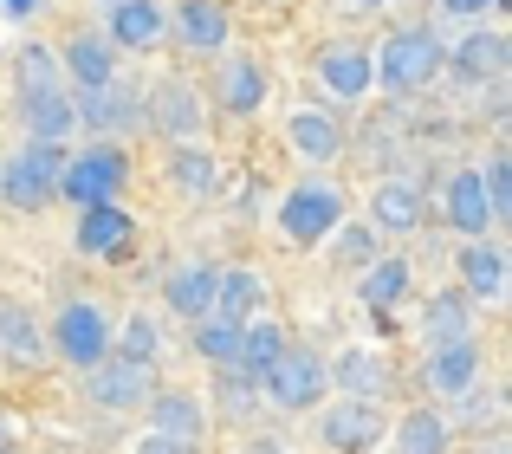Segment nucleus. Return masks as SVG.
<instances>
[{
    "label": "nucleus",
    "mask_w": 512,
    "mask_h": 454,
    "mask_svg": "<svg viewBox=\"0 0 512 454\" xmlns=\"http://www.w3.org/2000/svg\"><path fill=\"white\" fill-rule=\"evenodd\" d=\"M441 59H448V46H441L435 26H396L383 46H370L376 85L396 91V98H422V91L441 78Z\"/></svg>",
    "instance_id": "nucleus-1"
},
{
    "label": "nucleus",
    "mask_w": 512,
    "mask_h": 454,
    "mask_svg": "<svg viewBox=\"0 0 512 454\" xmlns=\"http://www.w3.org/2000/svg\"><path fill=\"white\" fill-rule=\"evenodd\" d=\"M130 182V150L124 143H85V150H65V176H59V195L72 208H104L117 202Z\"/></svg>",
    "instance_id": "nucleus-2"
},
{
    "label": "nucleus",
    "mask_w": 512,
    "mask_h": 454,
    "mask_svg": "<svg viewBox=\"0 0 512 454\" xmlns=\"http://www.w3.org/2000/svg\"><path fill=\"white\" fill-rule=\"evenodd\" d=\"M59 176H65V150L59 143H26V150L0 156V202L33 215L59 195Z\"/></svg>",
    "instance_id": "nucleus-3"
},
{
    "label": "nucleus",
    "mask_w": 512,
    "mask_h": 454,
    "mask_svg": "<svg viewBox=\"0 0 512 454\" xmlns=\"http://www.w3.org/2000/svg\"><path fill=\"white\" fill-rule=\"evenodd\" d=\"M260 396L273 409H286V416H312V409H325V396H331L325 357H318L312 344H286V357L260 377Z\"/></svg>",
    "instance_id": "nucleus-4"
},
{
    "label": "nucleus",
    "mask_w": 512,
    "mask_h": 454,
    "mask_svg": "<svg viewBox=\"0 0 512 454\" xmlns=\"http://www.w3.org/2000/svg\"><path fill=\"white\" fill-rule=\"evenodd\" d=\"M344 221V195L331 189V182H299V189L279 195V234L292 240V247H325L331 234H338Z\"/></svg>",
    "instance_id": "nucleus-5"
},
{
    "label": "nucleus",
    "mask_w": 512,
    "mask_h": 454,
    "mask_svg": "<svg viewBox=\"0 0 512 454\" xmlns=\"http://www.w3.org/2000/svg\"><path fill=\"white\" fill-rule=\"evenodd\" d=\"M46 338H52V351H59L72 370H91V364L111 357V312H104L98 299H72L59 318H52Z\"/></svg>",
    "instance_id": "nucleus-6"
},
{
    "label": "nucleus",
    "mask_w": 512,
    "mask_h": 454,
    "mask_svg": "<svg viewBox=\"0 0 512 454\" xmlns=\"http://www.w3.org/2000/svg\"><path fill=\"white\" fill-rule=\"evenodd\" d=\"M506 65H512L506 33H493V26H467V33L448 46V59H441V78H454L461 91H480V85H500Z\"/></svg>",
    "instance_id": "nucleus-7"
},
{
    "label": "nucleus",
    "mask_w": 512,
    "mask_h": 454,
    "mask_svg": "<svg viewBox=\"0 0 512 454\" xmlns=\"http://www.w3.org/2000/svg\"><path fill=\"white\" fill-rule=\"evenodd\" d=\"M143 124L169 143H201V124H208L201 91L188 85V78H156V85L143 91Z\"/></svg>",
    "instance_id": "nucleus-8"
},
{
    "label": "nucleus",
    "mask_w": 512,
    "mask_h": 454,
    "mask_svg": "<svg viewBox=\"0 0 512 454\" xmlns=\"http://www.w3.org/2000/svg\"><path fill=\"white\" fill-rule=\"evenodd\" d=\"M72 247L85 260H104V266H124L137 253V215L124 202H104V208H78V227H72Z\"/></svg>",
    "instance_id": "nucleus-9"
},
{
    "label": "nucleus",
    "mask_w": 512,
    "mask_h": 454,
    "mask_svg": "<svg viewBox=\"0 0 512 454\" xmlns=\"http://www.w3.org/2000/svg\"><path fill=\"white\" fill-rule=\"evenodd\" d=\"M72 117L78 130H91V143H117V130L143 124V91L137 85H104V91H72Z\"/></svg>",
    "instance_id": "nucleus-10"
},
{
    "label": "nucleus",
    "mask_w": 512,
    "mask_h": 454,
    "mask_svg": "<svg viewBox=\"0 0 512 454\" xmlns=\"http://www.w3.org/2000/svg\"><path fill=\"white\" fill-rule=\"evenodd\" d=\"M318 435H325L331 454H376L389 435L383 403H357V396H338V403L318 416Z\"/></svg>",
    "instance_id": "nucleus-11"
},
{
    "label": "nucleus",
    "mask_w": 512,
    "mask_h": 454,
    "mask_svg": "<svg viewBox=\"0 0 512 454\" xmlns=\"http://www.w3.org/2000/svg\"><path fill=\"white\" fill-rule=\"evenodd\" d=\"M428 227V195L415 189L409 176H383L370 189V234L376 240H409V234H422Z\"/></svg>",
    "instance_id": "nucleus-12"
},
{
    "label": "nucleus",
    "mask_w": 512,
    "mask_h": 454,
    "mask_svg": "<svg viewBox=\"0 0 512 454\" xmlns=\"http://www.w3.org/2000/svg\"><path fill=\"white\" fill-rule=\"evenodd\" d=\"M98 7H104V39L117 52H156L169 39L163 0H98Z\"/></svg>",
    "instance_id": "nucleus-13"
},
{
    "label": "nucleus",
    "mask_w": 512,
    "mask_h": 454,
    "mask_svg": "<svg viewBox=\"0 0 512 454\" xmlns=\"http://www.w3.org/2000/svg\"><path fill=\"white\" fill-rule=\"evenodd\" d=\"M480 370H487V351H480L474 338L467 344H435L422 364V383L428 396H441V403H467V396L480 390Z\"/></svg>",
    "instance_id": "nucleus-14"
},
{
    "label": "nucleus",
    "mask_w": 512,
    "mask_h": 454,
    "mask_svg": "<svg viewBox=\"0 0 512 454\" xmlns=\"http://www.w3.org/2000/svg\"><path fill=\"white\" fill-rule=\"evenodd\" d=\"M59 72H65L72 91H104V85H117V46L98 33V26H78V33L59 46Z\"/></svg>",
    "instance_id": "nucleus-15"
},
{
    "label": "nucleus",
    "mask_w": 512,
    "mask_h": 454,
    "mask_svg": "<svg viewBox=\"0 0 512 454\" xmlns=\"http://www.w3.org/2000/svg\"><path fill=\"white\" fill-rule=\"evenodd\" d=\"M441 221H448L454 240H493V208L487 189H480V169H454L441 182Z\"/></svg>",
    "instance_id": "nucleus-16"
},
{
    "label": "nucleus",
    "mask_w": 512,
    "mask_h": 454,
    "mask_svg": "<svg viewBox=\"0 0 512 454\" xmlns=\"http://www.w3.org/2000/svg\"><path fill=\"white\" fill-rule=\"evenodd\" d=\"M143 416H150L143 435H169V442H188V448L208 442V403L195 390H150Z\"/></svg>",
    "instance_id": "nucleus-17"
},
{
    "label": "nucleus",
    "mask_w": 512,
    "mask_h": 454,
    "mask_svg": "<svg viewBox=\"0 0 512 454\" xmlns=\"http://www.w3.org/2000/svg\"><path fill=\"white\" fill-rule=\"evenodd\" d=\"M325 383L338 396H357V403H383L389 396V357L383 351H363V344H350V351H338V357H325Z\"/></svg>",
    "instance_id": "nucleus-18"
},
{
    "label": "nucleus",
    "mask_w": 512,
    "mask_h": 454,
    "mask_svg": "<svg viewBox=\"0 0 512 454\" xmlns=\"http://www.w3.org/2000/svg\"><path fill=\"white\" fill-rule=\"evenodd\" d=\"M318 85H325L338 104H357V98H370V85H376L370 46H357V39H331V46L318 52Z\"/></svg>",
    "instance_id": "nucleus-19"
},
{
    "label": "nucleus",
    "mask_w": 512,
    "mask_h": 454,
    "mask_svg": "<svg viewBox=\"0 0 512 454\" xmlns=\"http://www.w3.org/2000/svg\"><path fill=\"white\" fill-rule=\"evenodd\" d=\"M409 286H415V266H409V253H376V260L357 273V299L376 312V325H383V331L396 325L389 312H396V305L409 299Z\"/></svg>",
    "instance_id": "nucleus-20"
},
{
    "label": "nucleus",
    "mask_w": 512,
    "mask_h": 454,
    "mask_svg": "<svg viewBox=\"0 0 512 454\" xmlns=\"http://www.w3.org/2000/svg\"><path fill=\"white\" fill-rule=\"evenodd\" d=\"M266 59H253V52H234V59H221V117H234V124H253L266 104Z\"/></svg>",
    "instance_id": "nucleus-21"
},
{
    "label": "nucleus",
    "mask_w": 512,
    "mask_h": 454,
    "mask_svg": "<svg viewBox=\"0 0 512 454\" xmlns=\"http://www.w3.org/2000/svg\"><path fill=\"white\" fill-rule=\"evenodd\" d=\"M85 396L98 409H143L150 403V364H124V357H104L85 370Z\"/></svg>",
    "instance_id": "nucleus-22"
},
{
    "label": "nucleus",
    "mask_w": 512,
    "mask_h": 454,
    "mask_svg": "<svg viewBox=\"0 0 512 454\" xmlns=\"http://www.w3.org/2000/svg\"><path fill=\"white\" fill-rule=\"evenodd\" d=\"M169 13V33H175V46L182 52H227V7L221 0H175V7H163Z\"/></svg>",
    "instance_id": "nucleus-23"
},
{
    "label": "nucleus",
    "mask_w": 512,
    "mask_h": 454,
    "mask_svg": "<svg viewBox=\"0 0 512 454\" xmlns=\"http://www.w3.org/2000/svg\"><path fill=\"white\" fill-rule=\"evenodd\" d=\"M214 286H221V260H182V266H169V279H163V305L195 325V318L214 312Z\"/></svg>",
    "instance_id": "nucleus-24"
},
{
    "label": "nucleus",
    "mask_w": 512,
    "mask_h": 454,
    "mask_svg": "<svg viewBox=\"0 0 512 454\" xmlns=\"http://www.w3.org/2000/svg\"><path fill=\"white\" fill-rule=\"evenodd\" d=\"M286 143L305 156V163H338L350 130L338 124V111H318V104H299V111L286 117Z\"/></svg>",
    "instance_id": "nucleus-25"
},
{
    "label": "nucleus",
    "mask_w": 512,
    "mask_h": 454,
    "mask_svg": "<svg viewBox=\"0 0 512 454\" xmlns=\"http://www.w3.org/2000/svg\"><path fill=\"white\" fill-rule=\"evenodd\" d=\"M454 266H461V279H454V286H461L474 305H493L506 292V247H500V240H461Z\"/></svg>",
    "instance_id": "nucleus-26"
},
{
    "label": "nucleus",
    "mask_w": 512,
    "mask_h": 454,
    "mask_svg": "<svg viewBox=\"0 0 512 454\" xmlns=\"http://www.w3.org/2000/svg\"><path fill=\"white\" fill-rule=\"evenodd\" d=\"M0 357H7V364H20V370L46 364V325H39L33 305L0 299Z\"/></svg>",
    "instance_id": "nucleus-27"
},
{
    "label": "nucleus",
    "mask_w": 512,
    "mask_h": 454,
    "mask_svg": "<svg viewBox=\"0 0 512 454\" xmlns=\"http://www.w3.org/2000/svg\"><path fill=\"white\" fill-rule=\"evenodd\" d=\"M422 338H428V351H435V344H467V338H474V299H467L461 286L428 292V305H422Z\"/></svg>",
    "instance_id": "nucleus-28"
},
{
    "label": "nucleus",
    "mask_w": 512,
    "mask_h": 454,
    "mask_svg": "<svg viewBox=\"0 0 512 454\" xmlns=\"http://www.w3.org/2000/svg\"><path fill=\"white\" fill-rule=\"evenodd\" d=\"M227 325H247V318H266V279L253 266H221V286H214V312Z\"/></svg>",
    "instance_id": "nucleus-29"
},
{
    "label": "nucleus",
    "mask_w": 512,
    "mask_h": 454,
    "mask_svg": "<svg viewBox=\"0 0 512 454\" xmlns=\"http://www.w3.org/2000/svg\"><path fill=\"white\" fill-rule=\"evenodd\" d=\"M20 124H26V143H59L78 130L72 117V91H39V98H20Z\"/></svg>",
    "instance_id": "nucleus-30"
},
{
    "label": "nucleus",
    "mask_w": 512,
    "mask_h": 454,
    "mask_svg": "<svg viewBox=\"0 0 512 454\" xmlns=\"http://www.w3.org/2000/svg\"><path fill=\"white\" fill-rule=\"evenodd\" d=\"M286 331L273 325V318H247V325H240V357H234V377H247V383H260L266 370L279 364V357H286Z\"/></svg>",
    "instance_id": "nucleus-31"
},
{
    "label": "nucleus",
    "mask_w": 512,
    "mask_h": 454,
    "mask_svg": "<svg viewBox=\"0 0 512 454\" xmlns=\"http://www.w3.org/2000/svg\"><path fill=\"white\" fill-rule=\"evenodd\" d=\"M214 182H221V156L208 143H169V189L201 202V195H214Z\"/></svg>",
    "instance_id": "nucleus-32"
},
{
    "label": "nucleus",
    "mask_w": 512,
    "mask_h": 454,
    "mask_svg": "<svg viewBox=\"0 0 512 454\" xmlns=\"http://www.w3.org/2000/svg\"><path fill=\"white\" fill-rule=\"evenodd\" d=\"M389 442H396V454H448V416L441 409H409V416L389 422Z\"/></svg>",
    "instance_id": "nucleus-33"
},
{
    "label": "nucleus",
    "mask_w": 512,
    "mask_h": 454,
    "mask_svg": "<svg viewBox=\"0 0 512 454\" xmlns=\"http://www.w3.org/2000/svg\"><path fill=\"white\" fill-rule=\"evenodd\" d=\"M13 91L20 98H39V91H65V72H59V52L52 46H20L13 52Z\"/></svg>",
    "instance_id": "nucleus-34"
},
{
    "label": "nucleus",
    "mask_w": 512,
    "mask_h": 454,
    "mask_svg": "<svg viewBox=\"0 0 512 454\" xmlns=\"http://www.w3.org/2000/svg\"><path fill=\"white\" fill-rule=\"evenodd\" d=\"M111 357H124V364H150L163 357V325H156L150 312H130L124 325H111Z\"/></svg>",
    "instance_id": "nucleus-35"
},
{
    "label": "nucleus",
    "mask_w": 512,
    "mask_h": 454,
    "mask_svg": "<svg viewBox=\"0 0 512 454\" xmlns=\"http://www.w3.org/2000/svg\"><path fill=\"white\" fill-rule=\"evenodd\" d=\"M188 344H195V357H208L214 370H234L240 325H227V318H195V325H188Z\"/></svg>",
    "instance_id": "nucleus-36"
},
{
    "label": "nucleus",
    "mask_w": 512,
    "mask_h": 454,
    "mask_svg": "<svg viewBox=\"0 0 512 454\" xmlns=\"http://www.w3.org/2000/svg\"><path fill=\"white\" fill-rule=\"evenodd\" d=\"M331 247V266H344V273H363V266L376 260V234H370V221H338V234L325 240Z\"/></svg>",
    "instance_id": "nucleus-37"
},
{
    "label": "nucleus",
    "mask_w": 512,
    "mask_h": 454,
    "mask_svg": "<svg viewBox=\"0 0 512 454\" xmlns=\"http://www.w3.org/2000/svg\"><path fill=\"white\" fill-rule=\"evenodd\" d=\"M480 189H487V208H493V227L512 221V156L493 150L487 163H480Z\"/></svg>",
    "instance_id": "nucleus-38"
},
{
    "label": "nucleus",
    "mask_w": 512,
    "mask_h": 454,
    "mask_svg": "<svg viewBox=\"0 0 512 454\" xmlns=\"http://www.w3.org/2000/svg\"><path fill=\"white\" fill-rule=\"evenodd\" d=\"M214 396H221V409L227 416H247L253 403H260V383H247V377H234V370H214Z\"/></svg>",
    "instance_id": "nucleus-39"
},
{
    "label": "nucleus",
    "mask_w": 512,
    "mask_h": 454,
    "mask_svg": "<svg viewBox=\"0 0 512 454\" xmlns=\"http://www.w3.org/2000/svg\"><path fill=\"white\" fill-rule=\"evenodd\" d=\"M448 20H487V13H500V0H435Z\"/></svg>",
    "instance_id": "nucleus-40"
},
{
    "label": "nucleus",
    "mask_w": 512,
    "mask_h": 454,
    "mask_svg": "<svg viewBox=\"0 0 512 454\" xmlns=\"http://www.w3.org/2000/svg\"><path fill=\"white\" fill-rule=\"evenodd\" d=\"M137 454H201V448H188V442H169V435H143Z\"/></svg>",
    "instance_id": "nucleus-41"
},
{
    "label": "nucleus",
    "mask_w": 512,
    "mask_h": 454,
    "mask_svg": "<svg viewBox=\"0 0 512 454\" xmlns=\"http://www.w3.org/2000/svg\"><path fill=\"white\" fill-rule=\"evenodd\" d=\"M39 7H46V0H0V13H7V20H33Z\"/></svg>",
    "instance_id": "nucleus-42"
},
{
    "label": "nucleus",
    "mask_w": 512,
    "mask_h": 454,
    "mask_svg": "<svg viewBox=\"0 0 512 454\" xmlns=\"http://www.w3.org/2000/svg\"><path fill=\"white\" fill-rule=\"evenodd\" d=\"M13 448V429H7V416H0V454H7Z\"/></svg>",
    "instance_id": "nucleus-43"
},
{
    "label": "nucleus",
    "mask_w": 512,
    "mask_h": 454,
    "mask_svg": "<svg viewBox=\"0 0 512 454\" xmlns=\"http://www.w3.org/2000/svg\"><path fill=\"white\" fill-rule=\"evenodd\" d=\"M370 7H389V0H357V13H370Z\"/></svg>",
    "instance_id": "nucleus-44"
}]
</instances>
